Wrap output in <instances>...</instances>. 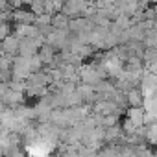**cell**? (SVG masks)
Instances as JSON below:
<instances>
[{"label": "cell", "mask_w": 157, "mask_h": 157, "mask_svg": "<svg viewBox=\"0 0 157 157\" xmlns=\"http://www.w3.org/2000/svg\"><path fill=\"white\" fill-rule=\"evenodd\" d=\"M19 43H21V39L15 33H10L8 37L2 39V43H0V50L4 54H8V56H15L19 52Z\"/></svg>", "instance_id": "cell-1"}, {"label": "cell", "mask_w": 157, "mask_h": 157, "mask_svg": "<svg viewBox=\"0 0 157 157\" xmlns=\"http://www.w3.org/2000/svg\"><path fill=\"white\" fill-rule=\"evenodd\" d=\"M10 19H13L17 26L19 24H33L35 22V13L33 11H24V10H15L10 15Z\"/></svg>", "instance_id": "cell-2"}, {"label": "cell", "mask_w": 157, "mask_h": 157, "mask_svg": "<svg viewBox=\"0 0 157 157\" xmlns=\"http://www.w3.org/2000/svg\"><path fill=\"white\" fill-rule=\"evenodd\" d=\"M124 98H126V105H129V107H142V100H144V96H142V93H140L139 87L126 91Z\"/></svg>", "instance_id": "cell-3"}, {"label": "cell", "mask_w": 157, "mask_h": 157, "mask_svg": "<svg viewBox=\"0 0 157 157\" xmlns=\"http://www.w3.org/2000/svg\"><path fill=\"white\" fill-rule=\"evenodd\" d=\"M68 21H70V19H68L63 11H57V13L52 15L50 26H52L54 30H67V28H68Z\"/></svg>", "instance_id": "cell-4"}, {"label": "cell", "mask_w": 157, "mask_h": 157, "mask_svg": "<svg viewBox=\"0 0 157 157\" xmlns=\"http://www.w3.org/2000/svg\"><path fill=\"white\" fill-rule=\"evenodd\" d=\"M6 89H8V83H0V96L6 93Z\"/></svg>", "instance_id": "cell-5"}]
</instances>
